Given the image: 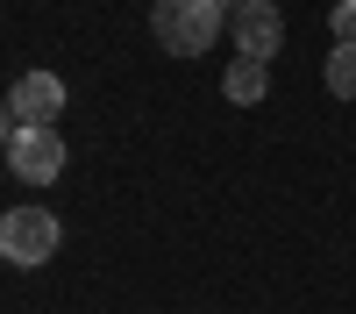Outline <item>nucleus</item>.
<instances>
[{
    "label": "nucleus",
    "mask_w": 356,
    "mask_h": 314,
    "mask_svg": "<svg viewBox=\"0 0 356 314\" xmlns=\"http://www.w3.org/2000/svg\"><path fill=\"white\" fill-rule=\"evenodd\" d=\"M228 36H235L243 57L271 65V57L285 50V15H278V0H235V8H228Z\"/></svg>",
    "instance_id": "nucleus-3"
},
{
    "label": "nucleus",
    "mask_w": 356,
    "mask_h": 314,
    "mask_svg": "<svg viewBox=\"0 0 356 314\" xmlns=\"http://www.w3.org/2000/svg\"><path fill=\"white\" fill-rule=\"evenodd\" d=\"M221 22H228V8H214V0H157L150 8V36L171 57H200V50L221 43Z\"/></svg>",
    "instance_id": "nucleus-1"
},
{
    "label": "nucleus",
    "mask_w": 356,
    "mask_h": 314,
    "mask_svg": "<svg viewBox=\"0 0 356 314\" xmlns=\"http://www.w3.org/2000/svg\"><path fill=\"white\" fill-rule=\"evenodd\" d=\"M15 129H22V122H15V107H8V93H0V150H8V143H15Z\"/></svg>",
    "instance_id": "nucleus-9"
},
{
    "label": "nucleus",
    "mask_w": 356,
    "mask_h": 314,
    "mask_svg": "<svg viewBox=\"0 0 356 314\" xmlns=\"http://www.w3.org/2000/svg\"><path fill=\"white\" fill-rule=\"evenodd\" d=\"M8 107L22 129H57V114H65V79L57 72H22L8 86Z\"/></svg>",
    "instance_id": "nucleus-5"
},
{
    "label": "nucleus",
    "mask_w": 356,
    "mask_h": 314,
    "mask_svg": "<svg viewBox=\"0 0 356 314\" xmlns=\"http://www.w3.org/2000/svg\"><path fill=\"white\" fill-rule=\"evenodd\" d=\"M0 257H8L15 272H36L57 257V214L50 207H15L0 214Z\"/></svg>",
    "instance_id": "nucleus-2"
},
{
    "label": "nucleus",
    "mask_w": 356,
    "mask_h": 314,
    "mask_svg": "<svg viewBox=\"0 0 356 314\" xmlns=\"http://www.w3.org/2000/svg\"><path fill=\"white\" fill-rule=\"evenodd\" d=\"M214 8H235V0H214Z\"/></svg>",
    "instance_id": "nucleus-10"
},
{
    "label": "nucleus",
    "mask_w": 356,
    "mask_h": 314,
    "mask_svg": "<svg viewBox=\"0 0 356 314\" xmlns=\"http://www.w3.org/2000/svg\"><path fill=\"white\" fill-rule=\"evenodd\" d=\"M321 79H328V93H335V100H356V43H335Z\"/></svg>",
    "instance_id": "nucleus-7"
},
{
    "label": "nucleus",
    "mask_w": 356,
    "mask_h": 314,
    "mask_svg": "<svg viewBox=\"0 0 356 314\" xmlns=\"http://www.w3.org/2000/svg\"><path fill=\"white\" fill-rule=\"evenodd\" d=\"M335 43H356V0H342V8H335Z\"/></svg>",
    "instance_id": "nucleus-8"
},
{
    "label": "nucleus",
    "mask_w": 356,
    "mask_h": 314,
    "mask_svg": "<svg viewBox=\"0 0 356 314\" xmlns=\"http://www.w3.org/2000/svg\"><path fill=\"white\" fill-rule=\"evenodd\" d=\"M8 171H15L22 186H50L57 171H65V136H57V129H15Z\"/></svg>",
    "instance_id": "nucleus-4"
},
{
    "label": "nucleus",
    "mask_w": 356,
    "mask_h": 314,
    "mask_svg": "<svg viewBox=\"0 0 356 314\" xmlns=\"http://www.w3.org/2000/svg\"><path fill=\"white\" fill-rule=\"evenodd\" d=\"M221 93L235 107H257V100H271V65H257V57H235V65L221 72Z\"/></svg>",
    "instance_id": "nucleus-6"
}]
</instances>
